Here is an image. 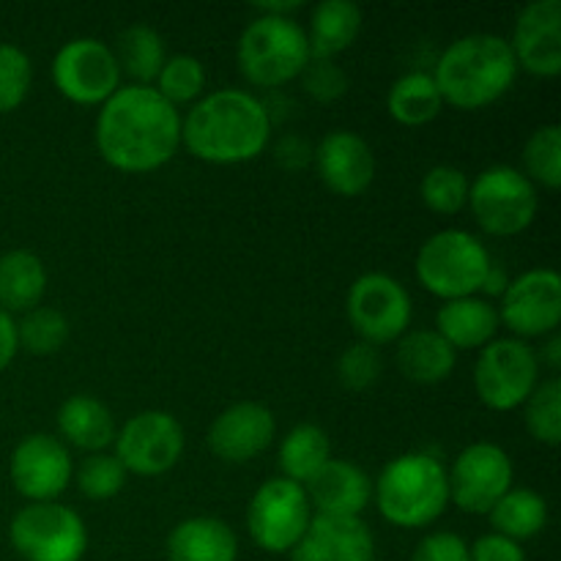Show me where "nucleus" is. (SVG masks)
I'll return each mask as SVG.
<instances>
[{"instance_id": "obj_37", "label": "nucleus", "mask_w": 561, "mask_h": 561, "mask_svg": "<svg viewBox=\"0 0 561 561\" xmlns=\"http://www.w3.org/2000/svg\"><path fill=\"white\" fill-rule=\"evenodd\" d=\"M124 482L126 469L115 455H91L82 460L80 471H77V485H80L82 496H88L91 502H107V499L118 496Z\"/></svg>"}, {"instance_id": "obj_26", "label": "nucleus", "mask_w": 561, "mask_h": 561, "mask_svg": "<svg viewBox=\"0 0 561 561\" xmlns=\"http://www.w3.org/2000/svg\"><path fill=\"white\" fill-rule=\"evenodd\" d=\"M58 431L71 447L96 455L115 442V420L102 400L75 394L58 411Z\"/></svg>"}, {"instance_id": "obj_16", "label": "nucleus", "mask_w": 561, "mask_h": 561, "mask_svg": "<svg viewBox=\"0 0 561 561\" xmlns=\"http://www.w3.org/2000/svg\"><path fill=\"white\" fill-rule=\"evenodd\" d=\"M9 474L20 496L42 504L55 502L69 488L75 466L64 442L47 433H33L22 438L11 453Z\"/></svg>"}, {"instance_id": "obj_28", "label": "nucleus", "mask_w": 561, "mask_h": 561, "mask_svg": "<svg viewBox=\"0 0 561 561\" xmlns=\"http://www.w3.org/2000/svg\"><path fill=\"white\" fill-rule=\"evenodd\" d=\"M493 526V535H502L507 540H531L540 535L548 524V504L540 493L529 488H510L493 510L488 513Z\"/></svg>"}, {"instance_id": "obj_3", "label": "nucleus", "mask_w": 561, "mask_h": 561, "mask_svg": "<svg viewBox=\"0 0 561 561\" xmlns=\"http://www.w3.org/2000/svg\"><path fill=\"white\" fill-rule=\"evenodd\" d=\"M518 77V60L507 38L471 33L449 44L436 60L433 80L444 104L458 110H482L499 102Z\"/></svg>"}, {"instance_id": "obj_14", "label": "nucleus", "mask_w": 561, "mask_h": 561, "mask_svg": "<svg viewBox=\"0 0 561 561\" xmlns=\"http://www.w3.org/2000/svg\"><path fill=\"white\" fill-rule=\"evenodd\" d=\"M449 477V499L463 513L488 515L493 504L513 488V460L502 447L477 442L455 458Z\"/></svg>"}, {"instance_id": "obj_29", "label": "nucleus", "mask_w": 561, "mask_h": 561, "mask_svg": "<svg viewBox=\"0 0 561 561\" xmlns=\"http://www.w3.org/2000/svg\"><path fill=\"white\" fill-rule=\"evenodd\" d=\"M444 99L438 93L436 80L427 71H409L392 82L387 93V110L398 124L425 126L438 118Z\"/></svg>"}, {"instance_id": "obj_1", "label": "nucleus", "mask_w": 561, "mask_h": 561, "mask_svg": "<svg viewBox=\"0 0 561 561\" xmlns=\"http://www.w3.org/2000/svg\"><path fill=\"white\" fill-rule=\"evenodd\" d=\"M181 146V115L151 85H124L102 104L96 148L121 173H151Z\"/></svg>"}, {"instance_id": "obj_17", "label": "nucleus", "mask_w": 561, "mask_h": 561, "mask_svg": "<svg viewBox=\"0 0 561 561\" xmlns=\"http://www.w3.org/2000/svg\"><path fill=\"white\" fill-rule=\"evenodd\" d=\"M318 179L340 197H356L376 179V157L365 137L348 129H334L312 148Z\"/></svg>"}, {"instance_id": "obj_8", "label": "nucleus", "mask_w": 561, "mask_h": 561, "mask_svg": "<svg viewBox=\"0 0 561 561\" xmlns=\"http://www.w3.org/2000/svg\"><path fill=\"white\" fill-rule=\"evenodd\" d=\"M9 540L25 561H80L88 531L80 515L55 502L27 504L14 515Z\"/></svg>"}, {"instance_id": "obj_6", "label": "nucleus", "mask_w": 561, "mask_h": 561, "mask_svg": "<svg viewBox=\"0 0 561 561\" xmlns=\"http://www.w3.org/2000/svg\"><path fill=\"white\" fill-rule=\"evenodd\" d=\"M491 263V252L477 236L449 228L422 244L416 255V279L438 299H466L480 294Z\"/></svg>"}, {"instance_id": "obj_11", "label": "nucleus", "mask_w": 561, "mask_h": 561, "mask_svg": "<svg viewBox=\"0 0 561 561\" xmlns=\"http://www.w3.org/2000/svg\"><path fill=\"white\" fill-rule=\"evenodd\" d=\"M310 502L305 485L277 477L263 482L247 510L250 535L263 551L290 553L310 526Z\"/></svg>"}, {"instance_id": "obj_41", "label": "nucleus", "mask_w": 561, "mask_h": 561, "mask_svg": "<svg viewBox=\"0 0 561 561\" xmlns=\"http://www.w3.org/2000/svg\"><path fill=\"white\" fill-rule=\"evenodd\" d=\"M469 542L453 531H433L416 546L411 561H471Z\"/></svg>"}, {"instance_id": "obj_39", "label": "nucleus", "mask_w": 561, "mask_h": 561, "mask_svg": "<svg viewBox=\"0 0 561 561\" xmlns=\"http://www.w3.org/2000/svg\"><path fill=\"white\" fill-rule=\"evenodd\" d=\"M381 367V351L359 340L348 351H343V356L337 359V378L351 392H365V389H370L378 381Z\"/></svg>"}, {"instance_id": "obj_47", "label": "nucleus", "mask_w": 561, "mask_h": 561, "mask_svg": "<svg viewBox=\"0 0 561 561\" xmlns=\"http://www.w3.org/2000/svg\"><path fill=\"white\" fill-rule=\"evenodd\" d=\"M301 9V0H290V3H261L257 14L263 16H294V11Z\"/></svg>"}, {"instance_id": "obj_21", "label": "nucleus", "mask_w": 561, "mask_h": 561, "mask_svg": "<svg viewBox=\"0 0 561 561\" xmlns=\"http://www.w3.org/2000/svg\"><path fill=\"white\" fill-rule=\"evenodd\" d=\"M307 502L318 515H340V518H359L370 504V477L351 460H329L316 477L305 485Z\"/></svg>"}, {"instance_id": "obj_23", "label": "nucleus", "mask_w": 561, "mask_h": 561, "mask_svg": "<svg viewBox=\"0 0 561 561\" xmlns=\"http://www.w3.org/2000/svg\"><path fill=\"white\" fill-rule=\"evenodd\" d=\"M168 557L170 561H236L239 540L225 520L197 515L170 531Z\"/></svg>"}, {"instance_id": "obj_20", "label": "nucleus", "mask_w": 561, "mask_h": 561, "mask_svg": "<svg viewBox=\"0 0 561 561\" xmlns=\"http://www.w3.org/2000/svg\"><path fill=\"white\" fill-rule=\"evenodd\" d=\"M290 561H376V540L362 518L316 515Z\"/></svg>"}, {"instance_id": "obj_15", "label": "nucleus", "mask_w": 561, "mask_h": 561, "mask_svg": "<svg viewBox=\"0 0 561 561\" xmlns=\"http://www.w3.org/2000/svg\"><path fill=\"white\" fill-rule=\"evenodd\" d=\"M561 321V279L553 268H531L518 279H510L502 296L499 323L524 337H546L557 332Z\"/></svg>"}, {"instance_id": "obj_5", "label": "nucleus", "mask_w": 561, "mask_h": 561, "mask_svg": "<svg viewBox=\"0 0 561 561\" xmlns=\"http://www.w3.org/2000/svg\"><path fill=\"white\" fill-rule=\"evenodd\" d=\"M310 64L307 33L294 16L257 14L239 38V66L247 82L257 88L288 85Z\"/></svg>"}, {"instance_id": "obj_25", "label": "nucleus", "mask_w": 561, "mask_h": 561, "mask_svg": "<svg viewBox=\"0 0 561 561\" xmlns=\"http://www.w3.org/2000/svg\"><path fill=\"white\" fill-rule=\"evenodd\" d=\"M458 351L436 329H414L398 343V367L409 381L438 383L453 376Z\"/></svg>"}, {"instance_id": "obj_38", "label": "nucleus", "mask_w": 561, "mask_h": 561, "mask_svg": "<svg viewBox=\"0 0 561 561\" xmlns=\"http://www.w3.org/2000/svg\"><path fill=\"white\" fill-rule=\"evenodd\" d=\"M31 58L14 44H0V115L14 113L31 91Z\"/></svg>"}, {"instance_id": "obj_13", "label": "nucleus", "mask_w": 561, "mask_h": 561, "mask_svg": "<svg viewBox=\"0 0 561 561\" xmlns=\"http://www.w3.org/2000/svg\"><path fill=\"white\" fill-rule=\"evenodd\" d=\"M181 453H184V431L168 411H142L131 416L121 433H115V458L131 474H164L179 463Z\"/></svg>"}, {"instance_id": "obj_18", "label": "nucleus", "mask_w": 561, "mask_h": 561, "mask_svg": "<svg viewBox=\"0 0 561 561\" xmlns=\"http://www.w3.org/2000/svg\"><path fill=\"white\" fill-rule=\"evenodd\" d=\"M518 69L535 77L561 75V0H535L518 14L513 31Z\"/></svg>"}, {"instance_id": "obj_42", "label": "nucleus", "mask_w": 561, "mask_h": 561, "mask_svg": "<svg viewBox=\"0 0 561 561\" xmlns=\"http://www.w3.org/2000/svg\"><path fill=\"white\" fill-rule=\"evenodd\" d=\"M471 561H526L524 548L515 540H507L502 535H485L474 542Z\"/></svg>"}, {"instance_id": "obj_12", "label": "nucleus", "mask_w": 561, "mask_h": 561, "mask_svg": "<svg viewBox=\"0 0 561 561\" xmlns=\"http://www.w3.org/2000/svg\"><path fill=\"white\" fill-rule=\"evenodd\" d=\"M55 88L75 104H104L121 88L113 49L99 38H71L53 58Z\"/></svg>"}, {"instance_id": "obj_19", "label": "nucleus", "mask_w": 561, "mask_h": 561, "mask_svg": "<svg viewBox=\"0 0 561 561\" xmlns=\"http://www.w3.org/2000/svg\"><path fill=\"white\" fill-rule=\"evenodd\" d=\"M277 422L261 403H236L225 409L208 427V447L225 463H247L266 453L274 442Z\"/></svg>"}, {"instance_id": "obj_24", "label": "nucleus", "mask_w": 561, "mask_h": 561, "mask_svg": "<svg viewBox=\"0 0 561 561\" xmlns=\"http://www.w3.org/2000/svg\"><path fill=\"white\" fill-rule=\"evenodd\" d=\"M310 60H334L351 47L362 33V9L351 0H323L312 9L310 31Z\"/></svg>"}, {"instance_id": "obj_4", "label": "nucleus", "mask_w": 561, "mask_h": 561, "mask_svg": "<svg viewBox=\"0 0 561 561\" xmlns=\"http://www.w3.org/2000/svg\"><path fill=\"white\" fill-rule=\"evenodd\" d=\"M376 504L381 518L400 529L431 526L449 504L447 469L427 453L400 455L378 474Z\"/></svg>"}, {"instance_id": "obj_7", "label": "nucleus", "mask_w": 561, "mask_h": 561, "mask_svg": "<svg viewBox=\"0 0 561 561\" xmlns=\"http://www.w3.org/2000/svg\"><path fill=\"white\" fill-rule=\"evenodd\" d=\"M477 225L491 236H518L535 222L537 186L520 170L510 164H493L482 170L469 186V203Z\"/></svg>"}, {"instance_id": "obj_45", "label": "nucleus", "mask_w": 561, "mask_h": 561, "mask_svg": "<svg viewBox=\"0 0 561 561\" xmlns=\"http://www.w3.org/2000/svg\"><path fill=\"white\" fill-rule=\"evenodd\" d=\"M507 285H510L507 272H504L502 266H493L491 263V268H488L485 274V283H482V290H485L488 296H504Z\"/></svg>"}, {"instance_id": "obj_10", "label": "nucleus", "mask_w": 561, "mask_h": 561, "mask_svg": "<svg viewBox=\"0 0 561 561\" xmlns=\"http://www.w3.org/2000/svg\"><path fill=\"white\" fill-rule=\"evenodd\" d=\"M411 296L394 277L381 272L362 274L348 290V321L362 343L387 345L409 332Z\"/></svg>"}, {"instance_id": "obj_32", "label": "nucleus", "mask_w": 561, "mask_h": 561, "mask_svg": "<svg viewBox=\"0 0 561 561\" xmlns=\"http://www.w3.org/2000/svg\"><path fill=\"white\" fill-rule=\"evenodd\" d=\"M526 179L531 184H540L546 190H559L561 186V126L546 124L524 146Z\"/></svg>"}, {"instance_id": "obj_30", "label": "nucleus", "mask_w": 561, "mask_h": 561, "mask_svg": "<svg viewBox=\"0 0 561 561\" xmlns=\"http://www.w3.org/2000/svg\"><path fill=\"white\" fill-rule=\"evenodd\" d=\"M332 460V444L318 425H299L279 444V469L285 480L307 485Z\"/></svg>"}, {"instance_id": "obj_2", "label": "nucleus", "mask_w": 561, "mask_h": 561, "mask_svg": "<svg viewBox=\"0 0 561 561\" xmlns=\"http://www.w3.org/2000/svg\"><path fill=\"white\" fill-rule=\"evenodd\" d=\"M272 140L266 104L239 88L203 96L181 121V142L211 164H241L261 157Z\"/></svg>"}, {"instance_id": "obj_46", "label": "nucleus", "mask_w": 561, "mask_h": 561, "mask_svg": "<svg viewBox=\"0 0 561 561\" xmlns=\"http://www.w3.org/2000/svg\"><path fill=\"white\" fill-rule=\"evenodd\" d=\"M540 359L546 362L551 370H559L561 367V337L557 332L548 334V343H546V348L540 351Z\"/></svg>"}, {"instance_id": "obj_44", "label": "nucleus", "mask_w": 561, "mask_h": 561, "mask_svg": "<svg viewBox=\"0 0 561 561\" xmlns=\"http://www.w3.org/2000/svg\"><path fill=\"white\" fill-rule=\"evenodd\" d=\"M16 348H20V343H16L14 318L5 310H0V370H5L14 362Z\"/></svg>"}, {"instance_id": "obj_34", "label": "nucleus", "mask_w": 561, "mask_h": 561, "mask_svg": "<svg viewBox=\"0 0 561 561\" xmlns=\"http://www.w3.org/2000/svg\"><path fill=\"white\" fill-rule=\"evenodd\" d=\"M526 431L546 447L561 442V381L557 376L540 381L526 400Z\"/></svg>"}, {"instance_id": "obj_22", "label": "nucleus", "mask_w": 561, "mask_h": 561, "mask_svg": "<svg viewBox=\"0 0 561 561\" xmlns=\"http://www.w3.org/2000/svg\"><path fill=\"white\" fill-rule=\"evenodd\" d=\"M436 332L453 345L455 351L485 348L499 332L496 307L480 296L444 301L436 316Z\"/></svg>"}, {"instance_id": "obj_27", "label": "nucleus", "mask_w": 561, "mask_h": 561, "mask_svg": "<svg viewBox=\"0 0 561 561\" xmlns=\"http://www.w3.org/2000/svg\"><path fill=\"white\" fill-rule=\"evenodd\" d=\"M47 290V272L36 252L11 250L0 255V310L31 312L36 310Z\"/></svg>"}, {"instance_id": "obj_35", "label": "nucleus", "mask_w": 561, "mask_h": 561, "mask_svg": "<svg viewBox=\"0 0 561 561\" xmlns=\"http://www.w3.org/2000/svg\"><path fill=\"white\" fill-rule=\"evenodd\" d=\"M469 175L453 164H438L427 170L420 184V197L431 211L458 214L469 203Z\"/></svg>"}, {"instance_id": "obj_33", "label": "nucleus", "mask_w": 561, "mask_h": 561, "mask_svg": "<svg viewBox=\"0 0 561 561\" xmlns=\"http://www.w3.org/2000/svg\"><path fill=\"white\" fill-rule=\"evenodd\" d=\"M69 340V321L53 307H36L16 323V343L33 356H49Z\"/></svg>"}, {"instance_id": "obj_43", "label": "nucleus", "mask_w": 561, "mask_h": 561, "mask_svg": "<svg viewBox=\"0 0 561 561\" xmlns=\"http://www.w3.org/2000/svg\"><path fill=\"white\" fill-rule=\"evenodd\" d=\"M274 162L285 170H301L312 162V148L305 137L285 135L274 146Z\"/></svg>"}, {"instance_id": "obj_9", "label": "nucleus", "mask_w": 561, "mask_h": 561, "mask_svg": "<svg viewBox=\"0 0 561 561\" xmlns=\"http://www.w3.org/2000/svg\"><path fill=\"white\" fill-rule=\"evenodd\" d=\"M540 383L535 348L515 337L491 340L474 367V389L491 411H515Z\"/></svg>"}, {"instance_id": "obj_31", "label": "nucleus", "mask_w": 561, "mask_h": 561, "mask_svg": "<svg viewBox=\"0 0 561 561\" xmlns=\"http://www.w3.org/2000/svg\"><path fill=\"white\" fill-rule=\"evenodd\" d=\"M113 55L118 60L121 75L126 71L135 80V85L157 82L159 71H162L164 60H168L162 36L148 25H131L121 31Z\"/></svg>"}, {"instance_id": "obj_36", "label": "nucleus", "mask_w": 561, "mask_h": 561, "mask_svg": "<svg viewBox=\"0 0 561 561\" xmlns=\"http://www.w3.org/2000/svg\"><path fill=\"white\" fill-rule=\"evenodd\" d=\"M157 91L173 107L195 102L206 91V66L192 55H173V58L164 60L162 71H159Z\"/></svg>"}, {"instance_id": "obj_40", "label": "nucleus", "mask_w": 561, "mask_h": 561, "mask_svg": "<svg viewBox=\"0 0 561 561\" xmlns=\"http://www.w3.org/2000/svg\"><path fill=\"white\" fill-rule=\"evenodd\" d=\"M301 80H305V91L321 104L337 102L348 91V77L334 60H310L301 71Z\"/></svg>"}]
</instances>
